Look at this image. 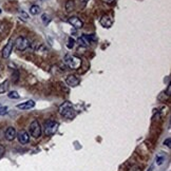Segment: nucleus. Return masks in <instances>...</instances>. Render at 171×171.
<instances>
[{"instance_id": "obj_1", "label": "nucleus", "mask_w": 171, "mask_h": 171, "mask_svg": "<svg viewBox=\"0 0 171 171\" xmlns=\"http://www.w3.org/2000/svg\"><path fill=\"white\" fill-rule=\"evenodd\" d=\"M58 111H59V114L61 116H63L67 119H73L76 115L75 110H74L72 104L70 101H66L62 105H60Z\"/></svg>"}, {"instance_id": "obj_2", "label": "nucleus", "mask_w": 171, "mask_h": 171, "mask_svg": "<svg viewBox=\"0 0 171 171\" xmlns=\"http://www.w3.org/2000/svg\"><path fill=\"white\" fill-rule=\"evenodd\" d=\"M59 124L57 122L53 121V119H48L45 122V134L47 136H51V135H54L57 131Z\"/></svg>"}, {"instance_id": "obj_3", "label": "nucleus", "mask_w": 171, "mask_h": 171, "mask_svg": "<svg viewBox=\"0 0 171 171\" xmlns=\"http://www.w3.org/2000/svg\"><path fill=\"white\" fill-rule=\"evenodd\" d=\"M65 62L67 63V66L72 70H77L80 68L81 66V59L78 58L77 56H70L67 55L65 57Z\"/></svg>"}, {"instance_id": "obj_4", "label": "nucleus", "mask_w": 171, "mask_h": 171, "mask_svg": "<svg viewBox=\"0 0 171 171\" xmlns=\"http://www.w3.org/2000/svg\"><path fill=\"white\" fill-rule=\"evenodd\" d=\"M30 133L33 137L35 139H38V137L41 135L42 131H41V126H40L39 122L37 119H34L30 125Z\"/></svg>"}, {"instance_id": "obj_5", "label": "nucleus", "mask_w": 171, "mask_h": 171, "mask_svg": "<svg viewBox=\"0 0 171 171\" xmlns=\"http://www.w3.org/2000/svg\"><path fill=\"white\" fill-rule=\"evenodd\" d=\"M30 47V41L24 36H19L15 40V48L18 51H25Z\"/></svg>"}, {"instance_id": "obj_6", "label": "nucleus", "mask_w": 171, "mask_h": 171, "mask_svg": "<svg viewBox=\"0 0 171 171\" xmlns=\"http://www.w3.org/2000/svg\"><path fill=\"white\" fill-rule=\"evenodd\" d=\"M13 47H14V42H13L12 39H10L9 41L6 45H4V48L2 49V58H4V59H6V58L10 57V55H11L12 51H13Z\"/></svg>"}, {"instance_id": "obj_7", "label": "nucleus", "mask_w": 171, "mask_h": 171, "mask_svg": "<svg viewBox=\"0 0 171 171\" xmlns=\"http://www.w3.org/2000/svg\"><path fill=\"white\" fill-rule=\"evenodd\" d=\"M99 24H101V27L106 28V29L111 28L112 24H113V19H112V16H110V15H104V16L100 18V20H99Z\"/></svg>"}, {"instance_id": "obj_8", "label": "nucleus", "mask_w": 171, "mask_h": 171, "mask_svg": "<svg viewBox=\"0 0 171 171\" xmlns=\"http://www.w3.org/2000/svg\"><path fill=\"white\" fill-rule=\"evenodd\" d=\"M16 137L18 139L20 144H22V145L27 144V143H29V141H30V135L25 130H20L18 133H17Z\"/></svg>"}, {"instance_id": "obj_9", "label": "nucleus", "mask_w": 171, "mask_h": 171, "mask_svg": "<svg viewBox=\"0 0 171 171\" xmlns=\"http://www.w3.org/2000/svg\"><path fill=\"white\" fill-rule=\"evenodd\" d=\"M16 135H17V132H16V129L14 127H9L6 130V133H4V136H6V139L9 142H12L16 139Z\"/></svg>"}, {"instance_id": "obj_10", "label": "nucleus", "mask_w": 171, "mask_h": 171, "mask_svg": "<svg viewBox=\"0 0 171 171\" xmlns=\"http://www.w3.org/2000/svg\"><path fill=\"white\" fill-rule=\"evenodd\" d=\"M68 22L70 24L74 29H81L83 27V22L76 16H73V17H70L68 19Z\"/></svg>"}, {"instance_id": "obj_11", "label": "nucleus", "mask_w": 171, "mask_h": 171, "mask_svg": "<svg viewBox=\"0 0 171 171\" xmlns=\"http://www.w3.org/2000/svg\"><path fill=\"white\" fill-rule=\"evenodd\" d=\"M66 83H67L68 86L70 87H76L80 83V80L78 77H76L75 75H69L67 78H66Z\"/></svg>"}, {"instance_id": "obj_12", "label": "nucleus", "mask_w": 171, "mask_h": 171, "mask_svg": "<svg viewBox=\"0 0 171 171\" xmlns=\"http://www.w3.org/2000/svg\"><path fill=\"white\" fill-rule=\"evenodd\" d=\"M35 107V101L34 100H28L24 101L22 104L17 105V108L20 109V110H30V109L34 108Z\"/></svg>"}, {"instance_id": "obj_13", "label": "nucleus", "mask_w": 171, "mask_h": 171, "mask_svg": "<svg viewBox=\"0 0 171 171\" xmlns=\"http://www.w3.org/2000/svg\"><path fill=\"white\" fill-rule=\"evenodd\" d=\"M74 9H75V2L73 1V0H68L67 3H66V11L68 13L74 11Z\"/></svg>"}, {"instance_id": "obj_14", "label": "nucleus", "mask_w": 171, "mask_h": 171, "mask_svg": "<svg viewBox=\"0 0 171 171\" xmlns=\"http://www.w3.org/2000/svg\"><path fill=\"white\" fill-rule=\"evenodd\" d=\"M9 80H4L2 83H0V94L2 93H6L9 89Z\"/></svg>"}, {"instance_id": "obj_15", "label": "nucleus", "mask_w": 171, "mask_h": 171, "mask_svg": "<svg viewBox=\"0 0 171 171\" xmlns=\"http://www.w3.org/2000/svg\"><path fill=\"white\" fill-rule=\"evenodd\" d=\"M7 97L11 98V99H18L20 97V95L17 91H11V92H9V94H7Z\"/></svg>"}, {"instance_id": "obj_16", "label": "nucleus", "mask_w": 171, "mask_h": 171, "mask_svg": "<svg viewBox=\"0 0 171 171\" xmlns=\"http://www.w3.org/2000/svg\"><path fill=\"white\" fill-rule=\"evenodd\" d=\"M39 11H40V7L38 6H32L30 9V13L32 15H37L39 13Z\"/></svg>"}, {"instance_id": "obj_17", "label": "nucleus", "mask_w": 171, "mask_h": 171, "mask_svg": "<svg viewBox=\"0 0 171 171\" xmlns=\"http://www.w3.org/2000/svg\"><path fill=\"white\" fill-rule=\"evenodd\" d=\"M128 171H142V168H141V166H139V165H132L129 167Z\"/></svg>"}, {"instance_id": "obj_18", "label": "nucleus", "mask_w": 171, "mask_h": 171, "mask_svg": "<svg viewBox=\"0 0 171 171\" xmlns=\"http://www.w3.org/2000/svg\"><path fill=\"white\" fill-rule=\"evenodd\" d=\"M18 13H19L20 17H24V20H28V19H29V15H28L24 11H21V10H19Z\"/></svg>"}, {"instance_id": "obj_19", "label": "nucleus", "mask_w": 171, "mask_h": 171, "mask_svg": "<svg viewBox=\"0 0 171 171\" xmlns=\"http://www.w3.org/2000/svg\"><path fill=\"white\" fill-rule=\"evenodd\" d=\"M74 45H75V41H74V39L72 37L69 38V43H68V48L69 49H72V48L74 47Z\"/></svg>"}, {"instance_id": "obj_20", "label": "nucleus", "mask_w": 171, "mask_h": 171, "mask_svg": "<svg viewBox=\"0 0 171 171\" xmlns=\"http://www.w3.org/2000/svg\"><path fill=\"white\" fill-rule=\"evenodd\" d=\"M7 113V108L6 107H1L0 108V115H4V114Z\"/></svg>"}, {"instance_id": "obj_21", "label": "nucleus", "mask_w": 171, "mask_h": 171, "mask_svg": "<svg viewBox=\"0 0 171 171\" xmlns=\"http://www.w3.org/2000/svg\"><path fill=\"white\" fill-rule=\"evenodd\" d=\"M18 78H19L18 72H15V74H13V81H14V83H16V81L18 80Z\"/></svg>"}, {"instance_id": "obj_22", "label": "nucleus", "mask_w": 171, "mask_h": 171, "mask_svg": "<svg viewBox=\"0 0 171 171\" xmlns=\"http://www.w3.org/2000/svg\"><path fill=\"white\" fill-rule=\"evenodd\" d=\"M4 152H6V149H4V147L2 146V145H0V159L3 156Z\"/></svg>"}, {"instance_id": "obj_23", "label": "nucleus", "mask_w": 171, "mask_h": 171, "mask_svg": "<svg viewBox=\"0 0 171 171\" xmlns=\"http://www.w3.org/2000/svg\"><path fill=\"white\" fill-rule=\"evenodd\" d=\"M170 143H171V139H170V137H168V139L164 142V145H165V146H167V147L170 148Z\"/></svg>"}, {"instance_id": "obj_24", "label": "nucleus", "mask_w": 171, "mask_h": 171, "mask_svg": "<svg viewBox=\"0 0 171 171\" xmlns=\"http://www.w3.org/2000/svg\"><path fill=\"white\" fill-rule=\"evenodd\" d=\"M163 162H164V157H159V159L156 160V163H157L159 165H162Z\"/></svg>"}, {"instance_id": "obj_25", "label": "nucleus", "mask_w": 171, "mask_h": 171, "mask_svg": "<svg viewBox=\"0 0 171 171\" xmlns=\"http://www.w3.org/2000/svg\"><path fill=\"white\" fill-rule=\"evenodd\" d=\"M47 17H48L47 14H43L41 16V19H42V21L45 22V24H47Z\"/></svg>"}, {"instance_id": "obj_26", "label": "nucleus", "mask_w": 171, "mask_h": 171, "mask_svg": "<svg viewBox=\"0 0 171 171\" xmlns=\"http://www.w3.org/2000/svg\"><path fill=\"white\" fill-rule=\"evenodd\" d=\"M103 1L105 2V3H108V4H111V3H113L115 0H103Z\"/></svg>"}, {"instance_id": "obj_27", "label": "nucleus", "mask_w": 171, "mask_h": 171, "mask_svg": "<svg viewBox=\"0 0 171 171\" xmlns=\"http://www.w3.org/2000/svg\"><path fill=\"white\" fill-rule=\"evenodd\" d=\"M170 89H171L170 86H168V91H167V95H168V96L170 95Z\"/></svg>"}, {"instance_id": "obj_28", "label": "nucleus", "mask_w": 171, "mask_h": 171, "mask_svg": "<svg viewBox=\"0 0 171 171\" xmlns=\"http://www.w3.org/2000/svg\"><path fill=\"white\" fill-rule=\"evenodd\" d=\"M1 107H2V106H1V105H0V108H1Z\"/></svg>"}, {"instance_id": "obj_29", "label": "nucleus", "mask_w": 171, "mask_h": 171, "mask_svg": "<svg viewBox=\"0 0 171 171\" xmlns=\"http://www.w3.org/2000/svg\"><path fill=\"white\" fill-rule=\"evenodd\" d=\"M0 13H1V9H0Z\"/></svg>"}]
</instances>
